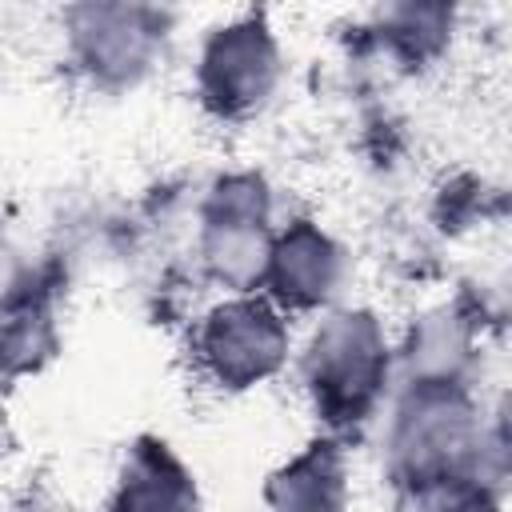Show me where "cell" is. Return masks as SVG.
<instances>
[{
  "label": "cell",
  "mask_w": 512,
  "mask_h": 512,
  "mask_svg": "<svg viewBox=\"0 0 512 512\" xmlns=\"http://www.w3.org/2000/svg\"><path fill=\"white\" fill-rule=\"evenodd\" d=\"M284 352H288V336L280 316L252 300L216 308L200 336L204 364L216 372L220 384H232V388L264 380L284 360Z\"/></svg>",
  "instance_id": "cell-2"
},
{
  "label": "cell",
  "mask_w": 512,
  "mask_h": 512,
  "mask_svg": "<svg viewBox=\"0 0 512 512\" xmlns=\"http://www.w3.org/2000/svg\"><path fill=\"white\" fill-rule=\"evenodd\" d=\"M380 368H384V344L368 324V316H340L320 332L312 348L316 400L328 412H336V420L364 412L380 388Z\"/></svg>",
  "instance_id": "cell-1"
},
{
  "label": "cell",
  "mask_w": 512,
  "mask_h": 512,
  "mask_svg": "<svg viewBox=\"0 0 512 512\" xmlns=\"http://www.w3.org/2000/svg\"><path fill=\"white\" fill-rule=\"evenodd\" d=\"M160 448H144L132 456V468L120 480V512H192V484L184 468Z\"/></svg>",
  "instance_id": "cell-4"
},
{
  "label": "cell",
  "mask_w": 512,
  "mask_h": 512,
  "mask_svg": "<svg viewBox=\"0 0 512 512\" xmlns=\"http://www.w3.org/2000/svg\"><path fill=\"white\" fill-rule=\"evenodd\" d=\"M276 276H280V292H292L296 300H316L324 292H332L336 280V252L332 244L312 232V228H296L284 248L276 252Z\"/></svg>",
  "instance_id": "cell-5"
},
{
  "label": "cell",
  "mask_w": 512,
  "mask_h": 512,
  "mask_svg": "<svg viewBox=\"0 0 512 512\" xmlns=\"http://www.w3.org/2000/svg\"><path fill=\"white\" fill-rule=\"evenodd\" d=\"M276 84V44L264 24L236 20L216 28L200 56V88L204 100L220 112H248L268 100Z\"/></svg>",
  "instance_id": "cell-3"
}]
</instances>
